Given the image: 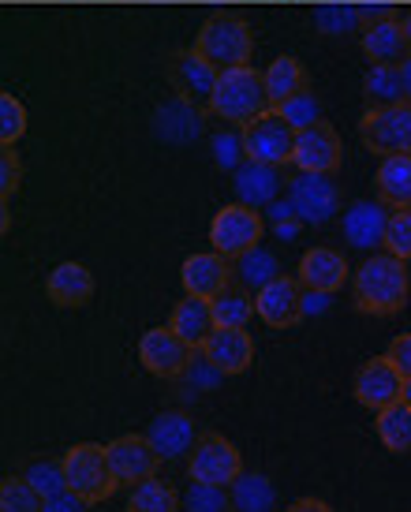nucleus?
Instances as JSON below:
<instances>
[{
	"instance_id": "45",
	"label": "nucleus",
	"mask_w": 411,
	"mask_h": 512,
	"mask_svg": "<svg viewBox=\"0 0 411 512\" xmlns=\"http://www.w3.org/2000/svg\"><path fill=\"white\" fill-rule=\"evenodd\" d=\"M284 512H333V505L322 498H296Z\"/></svg>"
},
{
	"instance_id": "46",
	"label": "nucleus",
	"mask_w": 411,
	"mask_h": 512,
	"mask_svg": "<svg viewBox=\"0 0 411 512\" xmlns=\"http://www.w3.org/2000/svg\"><path fill=\"white\" fill-rule=\"evenodd\" d=\"M363 8V23H382V19H393V8L389 4H359Z\"/></svg>"
},
{
	"instance_id": "47",
	"label": "nucleus",
	"mask_w": 411,
	"mask_h": 512,
	"mask_svg": "<svg viewBox=\"0 0 411 512\" xmlns=\"http://www.w3.org/2000/svg\"><path fill=\"white\" fill-rule=\"evenodd\" d=\"M400 75H404V98L411 101V53H408V60L400 64Z\"/></svg>"
},
{
	"instance_id": "25",
	"label": "nucleus",
	"mask_w": 411,
	"mask_h": 512,
	"mask_svg": "<svg viewBox=\"0 0 411 512\" xmlns=\"http://www.w3.org/2000/svg\"><path fill=\"white\" fill-rule=\"evenodd\" d=\"M236 195L240 202L247 206H273L277 195H281V172L277 165H258V161H243L240 169H236Z\"/></svg>"
},
{
	"instance_id": "10",
	"label": "nucleus",
	"mask_w": 411,
	"mask_h": 512,
	"mask_svg": "<svg viewBox=\"0 0 411 512\" xmlns=\"http://www.w3.org/2000/svg\"><path fill=\"white\" fill-rule=\"evenodd\" d=\"M255 311L270 329H292L307 314V288L299 285V277L281 273L277 281L255 292Z\"/></svg>"
},
{
	"instance_id": "15",
	"label": "nucleus",
	"mask_w": 411,
	"mask_h": 512,
	"mask_svg": "<svg viewBox=\"0 0 411 512\" xmlns=\"http://www.w3.org/2000/svg\"><path fill=\"white\" fill-rule=\"evenodd\" d=\"M180 281H184L187 296L213 299L232 285V266H228V258L221 255V251H199V255L184 258Z\"/></svg>"
},
{
	"instance_id": "43",
	"label": "nucleus",
	"mask_w": 411,
	"mask_h": 512,
	"mask_svg": "<svg viewBox=\"0 0 411 512\" xmlns=\"http://www.w3.org/2000/svg\"><path fill=\"white\" fill-rule=\"evenodd\" d=\"M385 356H389V363H393L404 378H411V333H400V337H393V341H389V348H385Z\"/></svg>"
},
{
	"instance_id": "12",
	"label": "nucleus",
	"mask_w": 411,
	"mask_h": 512,
	"mask_svg": "<svg viewBox=\"0 0 411 512\" xmlns=\"http://www.w3.org/2000/svg\"><path fill=\"white\" fill-rule=\"evenodd\" d=\"M105 449H109V468H113L116 483L128 486V490L146 483V479H154L157 468H161V456L146 441V434H120Z\"/></svg>"
},
{
	"instance_id": "1",
	"label": "nucleus",
	"mask_w": 411,
	"mask_h": 512,
	"mask_svg": "<svg viewBox=\"0 0 411 512\" xmlns=\"http://www.w3.org/2000/svg\"><path fill=\"white\" fill-rule=\"evenodd\" d=\"M411 292L408 262L397 255H370L359 270L352 273V303L359 314L370 318H389L404 311Z\"/></svg>"
},
{
	"instance_id": "36",
	"label": "nucleus",
	"mask_w": 411,
	"mask_h": 512,
	"mask_svg": "<svg viewBox=\"0 0 411 512\" xmlns=\"http://www.w3.org/2000/svg\"><path fill=\"white\" fill-rule=\"evenodd\" d=\"M0 512H45V498L27 483V475H8L0 483Z\"/></svg>"
},
{
	"instance_id": "18",
	"label": "nucleus",
	"mask_w": 411,
	"mask_h": 512,
	"mask_svg": "<svg viewBox=\"0 0 411 512\" xmlns=\"http://www.w3.org/2000/svg\"><path fill=\"white\" fill-rule=\"evenodd\" d=\"M202 356L210 359L225 378H236V374H243V370L255 363V341H251L247 329L217 326L210 333V341L202 344Z\"/></svg>"
},
{
	"instance_id": "2",
	"label": "nucleus",
	"mask_w": 411,
	"mask_h": 512,
	"mask_svg": "<svg viewBox=\"0 0 411 512\" xmlns=\"http://www.w3.org/2000/svg\"><path fill=\"white\" fill-rule=\"evenodd\" d=\"M210 113L217 120H225V124H251L255 116H262L270 105V94H266V83H262V72H255L251 64H243V68H228V72L217 75V86H213L210 94Z\"/></svg>"
},
{
	"instance_id": "34",
	"label": "nucleus",
	"mask_w": 411,
	"mask_h": 512,
	"mask_svg": "<svg viewBox=\"0 0 411 512\" xmlns=\"http://www.w3.org/2000/svg\"><path fill=\"white\" fill-rule=\"evenodd\" d=\"M314 23L322 34H344V30H355L363 23V8L352 0H326L314 8Z\"/></svg>"
},
{
	"instance_id": "42",
	"label": "nucleus",
	"mask_w": 411,
	"mask_h": 512,
	"mask_svg": "<svg viewBox=\"0 0 411 512\" xmlns=\"http://www.w3.org/2000/svg\"><path fill=\"white\" fill-rule=\"evenodd\" d=\"M19 184H23V161L15 154V146H4V154H0V202H12Z\"/></svg>"
},
{
	"instance_id": "49",
	"label": "nucleus",
	"mask_w": 411,
	"mask_h": 512,
	"mask_svg": "<svg viewBox=\"0 0 411 512\" xmlns=\"http://www.w3.org/2000/svg\"><path fill=\"white\" fill-rule=\"evenodd\" d=\"M404 404H411V378H404Z\"/></svg>"
},
{
	"instance_id": "17",
	"label": "nucleus",
	"mask_w": 411,
	"mask_h": 512,
	"mask_svg": "<svg viewBox=\"0 0 411 512\" xmlns=\"http://www.w3.org/2000/svg\"><path fill=\"white\" fill-rule=\"evenodd\" d=\"M195 438H199L195 434V419L187 412H176V408L157 412L150 419V427H146V441L154 445L161 460H180V456H187L195 449Z\"/></svg>"
},
{
	"instance_id": "30",
	"label": "nucleus",
	"mask_w": 411,
	"mask_h": 512,
	"mask_svg": "<svg viewBox=\"0 0 411 512\" xmlns=\"http://www.w3.org/2000/svg\"><path fill=\"white\" fill-rule=\"evenodd\" d=\"M232 498V512H270L273 509V483L266 475L243 471L236 483L228 486Z\"/></svg>"
},
{
	"instance_id": "9",
	"label": "nucleus",
	"mask_w": 411,
	"mask_h": 512,
	"mask_svg": "<svg viewBox=\"0 0 411 512\" xmlns=\"http://www.w3.org/2000/svg\"><path fill=\"white\" fill-rule=\"evenodd\" d=\"M191 356H195V348H187L172 326H154L139 337L142 367L150 370L154 378H161V382H180Z\"/></svg>"
},
{
	"instance_id": "16",
	"label": "nucleus",
	"mask_w": 411,
	"mask_h": 512,
	"mask_svg": "<svg viewBox=\"0 0 411 512\" xmlns=\"http://www.w3.org/2000/svg\"><path fill=\"white\" fill-rule=\"evenodd\" d=\"M296 277L307 292H326V296H333V292L344 288V281L352 277V270H348V262H344L341 251H333V247H311L307 255L299 258Z\"/></svg>"
},
{
	"instance_id": "6",
	"label": "nucleus",
	"mask_w": 411,
	"mask_h": 512,
	"mask_svg": "<svg viewBox=\"0 0 411 512\" xmlns=\"http://www.w3.org/2000/svg\"><path fill=\"white\" fill-rule=\"evenodd\" d=\"M262 236H266V217L247 202H228L210 221L213 251H221L225 258H240L247 251H255Z\"/></svg>"
},
{
	"instance_id": "39",
	"label": "nucleus",
	"mask_w": 411,
	"mask_h": 512,
	"mask_svg": "<svg viewBox=\"0 0 411 512\" xmlns=\"http://www.w3.org/2000/svg\"><path fill=\"white\" fill-rule=\"evenodd\" d=\"M27 135V109H23V101L15 98V94H0V143L4 146H15L19 139Z\"/></svg>"
},
{
	"instance_id": "20",
	"label": "nucleus",
	"mask_w": 411,
	"mask_h": 512,
	"mask_svg": "<svg viewBox=\"0 0 411 512\" xmlns=\"http://www.w3.org/2000/svg\"><path fill=\"white\" fill-rule=\"evenodd\" d=\"M359 45L370 64H404L408 60V38H404V23L397 15L382 19V23H367Z\"/></svg>"
},
{
	"instance_id": "28",
	"label": "nucleus",
	"mask_w": 411,
	"mask_h": 512,
	"mask_svg": "<svg viewBox=\"0 0 411 512\" xmlns=\"http://www.w3.org/2000/svg\"><path fill=\"white\" fill-rule=\"evenodd\" d=\"M124 512H184V501H180V490L169 479H157L154 475L146 483L131 486Z\"/></svg>"
},
{
	"instance_id": "11",
	"label": "nucleus",
	"mask_w": 411,
	"mask_h": 512,
	"mask_svg": "<svg viewBox=\"0 0 411 512\" xmlns=\"http://www.w3.org/2000/svg\"><path fill=\"white\" fill-rule=\"evenodd\" d=\"M288 202L303 225H326L341 210V191L329 176L318 172H299L296 180L288 184Z\"/></svg>"
},
{
	"instance_id": "27",
	"label": "nucleus",
	"mask_w": 411,
	"mask_h": 512,
	"mask_svg": "<svg viewBox=\"0 0 411 512\" xmlns=\"http://www.w3.org/2000/svg\"><path fill=\"white\" fill-rule=\"evenodd\" d=\"M374 434H378V441L389 453H411V404L397 400L382 412H374Z\"/></svg>"
},
{
	"instance_id": "31",
	"label": "nucleus",
	"mask_w": 411,
	"mask_h": 512,
	"mask_svg": "<svg viewBox=\"0 0 411 512\" xmlns=\"http://www.w3.org/2000/svg\"><path fill=\"white\" fill-rule=\"evenodd\" d=\"M157 120H161V135L172 139V143L195 139V135L202 131V113L195 109V101H187V98L169 101V105L157 113Z\"/></svg>"
},
{
	"instance_id": "41",
	"label": "nucleus",
	"mask_w": 411,
	"mask_h": 512,
	"mask_svg": "<svg viewBox=\"0 0 411 512\" xmlns=\"http://www.w3.org/2000/svg\"><path fill=\"white\" fill-rule=\"evenodd\" d=\"M213 146V161L221 165V169H240L243 161H247V150H243V131H217L210 139Z\"/></svg>"
},
{
	"instance_id": "23",
	"label": "nucleus",
	"mask_w": 411,
	"mask_h": 512,
	"mask_svg": "<svg viewBox=\"0 0 411 512\" xmlns=\"http://www.w3.org/2000/svg\"><path fill=\"white\" fill-rule=\"evenodd\" d=\"M169 326L180 333V341H184L187 348L202 352V344L210 341V333L217 329V322H213V303L210 299H202V296L180 299V303L172 307Z\"/></svg>"
},
{
	"instance_id": "21",
	"label": "nucleus",
	"mask_w": 411,
	"mask_h": 512,
	"mask_svg": "<svg viewBox=\"0 0 411 512\" xmlns=\"http://www.w3.org/2000/svg\"><path fill=\"white\" fill-rule=\"evenodd\" d=\"M385 225H389L385 202H352L344 210V240L359 251H374L385 240Z\"/></svg>"
},
{
	"instance_id": "8",
	"label": "nucleus",
	"mask_w": 411,
	"mask_h": 512,
	"mask_svg": "<svg viewBox=\"0 0 411 512\" xmlns=\"http://www.w3.org/2000/svg\"><path fill=\"white\" fill-rule=\"evenodd\" d=\"M243 150H247V161H258V165H292V154H296V128L284 120L277 109H266L262 116H255L251 124H243Z\"/></svg>"
},
{
	"instance_id": "35",
	"label": "nucleus",
	"mask_w": 411,
	"mask_h": 512,
	"mask_svg": "<svg viewBox=\"0 0 411 512\" xmlns=\"http://www.w3.org/2000/svg\"><path fill=\"white\" fill-rule=\"evenodd\" d=\"M27 483L42 494L45 501L60 498V494H68V479H64V460H30L27 468Z\"/></svg>"
},
{
	"instance_id": "5",
	"label": "nucleus",
	"mask_w": 411,
	"mask_h": 512,
	"mask_svg": "<svg viewBox=\"0 0 411 512\" xmlns=\"http://www.w3.org/2000/svg\"><path fill=\"white\" fill-rule=\"evenodd\" d=\"M240 475H243L240 449H236L225 434L202 430L199 438H195V449L187 453V479L202 486H221V490H228Z\"/></svg>"
},
{
	"instance_id": "29",
	"label": "nucleus",
	"mask_w": 411,
	"mask_h": 512,
	"mask_svg": "<svg viewBox=\"0 0 411 512\" xmlns=\"http://www.w3.org/2000/svg\"><path fill=\"white\" fill-rule=\"evenodd\" d=\"M363 98H367L370 109L408 101L404 98V75H400V64H370L367 79H363Z\"/></svg>"
},
{
	"instance_id": "48",
	"label": "nucleus",
	"mask_w": 411,
	"mask_h": 512,
	"mask_svg": "<svg viewBox=\"0 0 411 512\" xmlns=\"http://www.w3.org/2000/svg\"><path fill=\"white\" fill-rule=\"evenodd\" d=\"M400 23H404V38H408V49H411V12L404 15V19H400Z\"/></svg>"
},
{
	"instance_id": "24",
	"label": "nucleus",
	"mask_w": 411,
	"mask_h": 512,
	"mask_svg": "<svg viewBox=\"0 0 411 512\" xmlns=\"http://www.w3.org/2000/svg\"><path fill=\"white\" fill-rule=\"evenodd\" d=\"M374 187H378V202L389 210H411V154L382 157V165L374 172Z\"/></svg>"
},
{
	"instance_id": "37",
	"label": "nucleus",
	"mask_w": 411,
	"mask_h": 512,
	"mask_svg": "<svg viewBox=\"0 0 411 512\" xmlns=\"http://www.w3.org/2000/svg\"><path fill=\"white\" fill-rule=\"evenodd\" d=\"M277 113H281L296 131H307V128H314V124L322 120V101L314 98L311 90H303V94L288 98L284 105H277Z\"/></svg>"
},
{
	"instance_id": "7",
	"label": "nucleus",
	"mask_w": 411,
	"mask_h": 512,
	"mask_svg": "<svg viewBox=\"0 0 411 512\" xmlns=\"http://www.w3.org/2000/svg\"><path fill=\"white\" fill-rule=\"evenodd\" d=\"M359 139L378 157L411 154V101L367 109L359 120Z\"/></svg>"
},
{
	"instance_id": "19",
	"label": "nucleus",
	"mask_w": 411,
	"mask_h": 512,
	"mask_svg": "<svg viewBox=\"0 0 411 512\" xmlns=\"http://www.w3.org/2000/svg\"><path fill=\"white\" fill-rule=\"evenodd\" d=\"M217 75L221 72H217L206 57H199L195 49L172 57V64H169V79H172V86H176V98H187V101H210L213 86H217Z\"/></svg>"
},
{
	"instance_id": "14",
	"label": "nucleus",
	"mask_w": 411,
	"mask_h": 512,
	"mask_svg": "<svg viewBox=\"0 0 411 512\" xmlns=\"http://www.w3.org/2000/svg\"><path fill=\"white\" fill-rule=\"evenodd\" d=\"M341 135L333 124L318 120L314 128L296 131V154H292V165L299 172H318V176H329V172L341 169Z\"/></svg>"
},
{
	"instance_id": "40",
	"label": "nucleus",
	"mask_w": 411,
	"mask_h": 512,
	"mask_svg": "<svg viewBox=\"0 0 411 512\" xmlns=\"http://www.w3.org/2000/svg\"><path fill=\"white\" fill-rule=\"evenodd\" d=\"M382 247L389 251V255L411 262V210H393V214H389Z\"/></svg>"
},
{
	"instance_id": "4",
	"label": "nucleus",
	"mask_w": 411,
	"mask_h": 512,
	"mask_svg": "<svg viewBox=\"0 0 411 512\" xmlns=\"http://www.w3.org/2000/svg\"><path fill=\"white\" fill-rule=\"evenodd\" d=\"M60 460H64L68 490L75 498H83L86 505L109 501L116 490H120L113 468H109V449L98 445V441H79V445H71Z\"/></svg>"
},
{
	"instance_id": "33",
	"label": "nucleus",
	"mask_w": 411,
	"mask_h": 512,
	"mask_svg": "<svg viewBox=\"0 0 411 512\" xmlns=\"http://www.w3.org/2000/svg\"><path fill=\"white\" fill-rule=\"evenodd\" d=\"M213 322L225 329H247V322L255 318V299L247 296L243 288H232L228 285L221 296H213Z\"/></svg>"
},
{
	"instance_id": "3",
	"label": "nucleus",
	"mask_w": 411,
	"mask_h": 512,
	"mask_svg": "<svg viewBox=\"0 0 411 512\" xmlns=\"http://www.w3.org/2000/svg\"><path fill=\"white\" fill-rule=\"evenodd\" d=\"M195 53L210 60L217 72L251 64V57H255V34H251V23H247L243 15H232V12L210 15V19L199 27V34H195Z\"/></svg>"
},
{
	"instance_id": "44",
	"label": "nucleus",
	"mask_w": 411,
	"mask_h": 512,
	"mask_svg": "<svg viewBox=\"0 0 411 512\" xmlns=\"http://www.w3.org/2000/svg\"><path fill=\"white\" fill-rule=\"evenodd\" d=\"M83 505L86 501L83 498H75V494H60V498H53V501H45V512H83Z\"/></svg>"
},
{
	"instance_id": "38",
	"label": "nucleus",
	"mask_w": 411,
	"mask_h": 512,
	"mask_svg": "<svg viewBox=\"0 0 411 512\" xmlns=\"http://www.w3.org/2000/svg\"><path fill=\"white\" fill-rule=\"evenodd\" d=\"M180 501H184V512H232V498H228V490H221V486L191 483L180 494Z\"/></svg>"
},
{
	"instance_id": "32",
	"label": "nucleus",
	"mask_w": 411,
	"mask_h": 512,
	"mask_svg": "<svg viewBox=\"0 0 411 512\" xmlns=\"http://www.w3.org/2000/svg\"><path fill=\"white\" fill-rule=\"evenodd\" d=\"M236 277H240V285L243 288H266L270 281H277L281 277V262H277V255H273L270 247H262L258 243L255 251H247V255H240L236 258Z\"/></svg>"
},
{
	"instance_id": "22",
	"label": "nucleus",
	"mask_w": 411,
	"mask_h": 512,
	"mask_svg": "<svg viewBox=\"0 0 411 512\" xmlns=\"http://www.w3.org/2000/svg\"><path fill=\"white\" fill-rule=\"evenodd\" d=\"M45 296L57 307H86L94 299V273L83 262H60L45 281Z\"/></svg>"
},
{
	"instance_id": "13",
	"label": "nucleus",
	"mask_w": 411,
	"mask_h": 512,
	"mask_svg": "<svg viewBox=\"0 0 411 512\" xmlns=\"http://www.w3.org/2000/svg\"><path fill=\"white\" fill-rule=\"evenodd\" d=\"M352 393H355V400H359L363 408H370V412H382V408H389V404L404 400V374L389 363V356H374V359H367L363 367L355 370Z\"/></svg>"
},
{
	"instance_id": "26",
	"label": "nucleus",
	"mask_w": 411,
	"mask_h": 512,
	"mask_svg": "<svg viewBox=\"0 0 411 512\" xmlns=\"http://www.w3.org/2000/svg\"><path fill=\"white\" fill-rule=\"evenodd\" d=\"M262 83H266L270 105L277 109V105H284L288 98H296V94L307 90V72H303V64H299L296 57L284 53V57L270 60V68L262 72Z\"/></svg>"
}]
</instances>
